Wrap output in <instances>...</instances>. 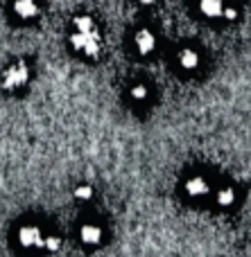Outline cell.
Wrapping results in <instances>:
<instances>
[{"mask_svg": "<svg viewBox=\"0 0 251 257\" xmlns=\"http://www.w3.org/2000/svg\"><path fill=\"white\" fill-rule=\"evenodd\" d=\"M68 43H70L75 54L89 59V61H98L104 48V39L95 18L89 16V14H79V16L72 18V30L70 36H68Z\"/></svg>", "mask_w": 251, "mask_h": 257, "instance_id": "obj_1", "label": "cell"}, {"mask_svg": "<svg viewBox=\"0 0 251 257\" xmlns=\"http://www.w3.org/2000/svg\"><path fill=\"white\" fill-rule=\"evenodd\" d=\"M30 77H32V70H30V66H27V61H14L3 70L0 86H3V90H7V93H16V90L25 88Z\"/></svg>", "mask_w": 251, "mask_h": 257, "instance_id": "obj_2", "label": "cell"}, {"mask_svg": "<svg viewBox=\"0 0 251 257\" xmlns=\"http://www.w3.org/2000/svg\"><path fill=\"white\" fill-rule=\"evenodd\" d=\"M16 244L21 250H43V244H45V235L41 232L39 226L34 223H25V226H18L16 230Z\"/></svg>", "mask_w": 251, "mask_h": 257, "instance_id": "obj_3", "label": "cell"}, {"mask_svg": "<svg viewBox=\"0 0 251 257\" xmlns=\"http://www.w3.org/2000/svg\"><path fill=\"white\" fill-rule=\"evenodd\" d=\"M211 192H213L211 181H208L206 176H202V174H195V176H190L188 181L184 183V194L188 196L190 201H202V199H206V196H211Z\"/></svg>", "mask_w": 251, "mask_h": 257, "instance_id": "obj_4", "label": "cell"}, {"mask_svg": "<svg viewBox=\"0 0 251 257\" xmlns=\"http://www.w3.org/2000/svg\"><path fill=\"white\" fill-rule=\"evenodd\" d=\"M156 48H158V39L149 27H140L134 34V50L138 57H149V54L156 52Z\"/></svg>", "mask_w": 251, "mask_h": 257, "instance_id": "obj_5", "label": "cell"}, {"mask_svg": "<svg viewBox=\"0 0 251 257\" xmlns=\"http://www.w3.org/2000/svg\"><path fill=\"white\" fill-rule=\"evenodd\" d=\"M12 14L21 23H30L41 16L39 0H12Z\"/></svg>", "mask_w": 251, "mask_h": 257, "instance_id": "obj_6", "label": "cell"}, {"mask_svg": "<svg viewBox=\"0 0 251 257\" xmlns=\"http://www.w3.org/2000/svg\"><path fill=\"white\" fill-rule=\"evenodd\" d=\"M79 241L89 248H95L104 241V228L98 221H86L79 226Z\"/></svg>", "mask_w": 251, "mask_h": 257, "instance_id": "obj_7", "label": "cell"}, {"mask_svg": "<svg viewBox=\"0 0 251 257\" xmlns=\"http://www.w3.org/2000/svg\"><path fill=\"white\" fill-rule=\"evenodd\" d=\"M199 63H202L199 52L195 48H190V45H184V48L177 52V66H179V70L193 72V70H197L199 68Z\"/></svg>", "mask_w": 251, "mask_h": 257, "instance_id": "obj_8", "label": "cell"}, {"mask_svg": "<svg viewBox=\"0 0 251 257\" xmlns=\"http://www.w3.org/2000/svg\"><path fill=\"white\" fill-rule=\"evenodd\" d=\"M226 7V0H197V12L208 21H217L222 18Z\"/></svg>", "mask_w": 251, "mask_h": 257, "instance_id": "obj_9", "label": "cell"}, {"mask_svg": "<svg viewBox=\"0 0 251 257\" xmlns=\"http://www.w3.org/2000/svg\"><path fill=\"white\" fill-rule=\"evenodd\" d=\"M235 201H238V194H235L233 187H220V190H215V203L217 208H231V205H235Z\"/></svg>", "mask_w": 251, "mask_h": 257, "instance_id": "obj_10", "label": "cell"}, {"mask_svg": "<svg viewBox=\"0 0 251 257\" xmlns=\"http://www.w3.org/2000/svg\"><path fill=\"white\" fill-rule=\"evenodd\" d=\"M129 97L134 99V102H138V104L147 102V99H149V88L145 84H134L129 88Z\"/></svg>", "mask_w": 251, "mask_h": 257, "instance_id": "obj_11", "label": "cell"}, {"mask_svg": "<svg viewBox=\"0 0 251 257\" xmlns=\"http://www.w3.org/2000/svg\"><path fill=\"white\" fill-rule=\"evenodd\" d=\"M72 196H75V201H91L95 196V190L91 185H77L75 190H72Z\"/></svg>", "mask_w": 251, "mask_h": 257, "instance_id": "obj_12", "label": "cell"}, {"mask_svg": "<svg viewBox=\"0 0 251 257\" xmlns=\"http://www.w3.org/2000/svg\"><path fill=\"white\" fill-rule=\"evenodd\" d=\"M59 248H61V237H57V235H45L43 250H48V253H57Z\"/></svg>", "mask_w": 251, "mask_h": 257, "instance_id": "obj_13", "label": "cell"}, {"mask_svg": "<svg viewBox=\"0 0 251 257\" xmlns=\"http://www.w3.org/2000/svg\"><path fill=\"white\" fill-rule=\"evenodd\" d=\"M238 16H240L238 9H235L233 5H226V7H224V14H222V18H224V21H231V23H233Z\"/></svg>", "mask_w": 251, "mask_h": 257, "instance_id": "obj_14", "label": "cell"}, {"mask_svg": "<svg viewBox=\"0 0 251 257\" xmlns=\"http://www.w3.org/2000/svg\"><path fill=\"white\" fill-rule=\"evenodd\" d=\"M136 3H138L140 7H154V5H156V0H136Z\"/></svg>", "mask_w": 251, "mask_h": 257, "instance_id": "obj_15", "label": "cell"}]
</instances>
